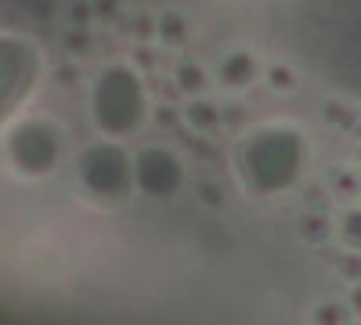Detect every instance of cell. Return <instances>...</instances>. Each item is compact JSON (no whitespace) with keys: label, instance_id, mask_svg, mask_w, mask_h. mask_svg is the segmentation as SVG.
<instances>
[{"label":"cell","instance_id":"obj_1","mask_svg":"<svg viewBox=\"0 0 361 325\" xmlns=\"http://www.w3.org/2000/svg\"><path fill=\"white\" fill-rule=\"evenodd\" d=\"M235 173L257 195H282L307 170V137L289 123H264L235 145Z\"/></svg>","mask_w":361,"mask_h":325},{"label":"cell","instance_id":"obj_2","mask_svg":"<svg viewBox=\"0 0 361 325\" xmlns=\"http://www.w3.org/2000/svg\"><path fill=\"white\" fill-rule=\"evenodd\" d=\"M87 109H90V123L98 127L102 137L123 141V137L137 134L145 127V120H148L145 80L137 76L134 66L112 62V66H105L94 80H90Z\"/></svg>","mask_w":361,"mask_h":325},{"label":"cell","instance_id":"obj_3","mask_svg":"<svg viewBox=\"0 0 361 325\" xmlns=\"http://www.w3.org/2000/svg\"><path fill=\"white\" fill-rule=\"evenodd\" d=\"M76 181L90 199L119 202L130 192H137V185H134V156L116 137L90 141L76 156Z\"/></svg>","mask_w":361,"mask_h":325},{"label":"cell","instance_id":"obj_4","mask_svg":"<svg viewBox=\"0 0 361 325\" xmlns=\"http://www.w3.org/2000/svg\"><path fill=\"white\" fill-rule=\"evenodd\" d=\"M4 156H8L11 170L29 177V181L51 177L58 170V163H62V156H66V134L54 120L29 116V120H18V123L8 127Z\"/></svg>","mask_w":361,"mask_h":325},{"label":"cell","instance_id":"obj_5","mask_svg":"<svg viewBox=\"0 0 361 325\" xmlns=\"http://www.w3.org/2000/svg\"><path fill=\"white\" fill-rule=\"evenodd\" d=\"M134 185L145 199L166 202L185 192L188 170L170 145H145L141 152H134Z\"/></svg>","mask_w":361,"mask_h":325},{"label":"cell","instance_id":"obj_6","mask_svg":"<svg viewBox=\"0 0 361 325\" xmlns=\"http://www.w3.org/2000/svg\"><path fill=\"white\" fill-rule=\"evenodd\" d=\"M257 76H260V62L250 51H231V54L221 58V66H217V83L231 87V91H243V87L257 83Z\"/></svg>","mask_w":361,"mask_h":325},{"label":"cell","instance_id":"obj_7","mask_svg":"<svg viewBox=\"0 0 361 325\" xmlns=\"http://www.w3.org/2000/svg\"><path fill=\"white\" fill-rule=\"evenodd\" d=\"M173 80H177V91H180V94H188V98H195V94L206 91V73H202L199 62H180Z\"/></svg>","mask_w":361,"mask_h":325},{"label":"cell","instance_id":"obj_8","mask_svg":"<svg viewBox=\"0 0 361 325\" xmlns=\"http://www.w3.org/2000/svg\"><path fill=\"white\" fill-rule=\"evenodd\" d=\"M188 120H195L199 130H209V127H217V109L202 98H192L188 102Z\"/></svg>","mask_w":361,"mask_h":325},{"label":"cell","instance_id":"obj_9","mask_svg":"<svg viewBox=\"0 0 361 325\" xmlns=\"http://www.w3.org/2000/svg\"><path fill=\"white\" fill-rule=\"evenodd\" d=\"M340 239L350 250H361V210H347L340 221Z\"/></svg>","mask_w":361,"mask_h":325},{"label":"cell","instance_id":"obj_10","mask_svg":"<svg viewBox=\"0 0 361 325\" xmlns=\"http://www.w3.org/2000/svg\"><path fill=\"white\" fill-rule=\"evenodd\" d=\"M340 321H343V314L336 307H329V304L314 311V325H340Z\"/></svg>","mask_w":361,"mask_h":325},{"label":"cell","instance_id":"obj_11","mask_svg":"<svg viewBox=\"0 0 361 325\" xmlns=\"http://www.w3.org/2000/svg\"><path fill=\"white\" fill-rule=\"evenodd\" d=\"M354 311H361V289H354Z\"/></svg>","mask_w":361,"mask_h":325}]
</instances>
